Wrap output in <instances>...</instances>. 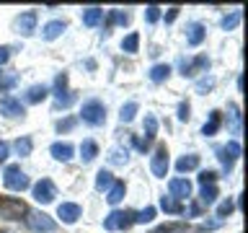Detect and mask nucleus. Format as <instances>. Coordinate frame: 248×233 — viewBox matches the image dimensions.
<instances>
[{
	"instance_id": "4468645a",
	"label": "nucleus",
	"mask_w": 248,
	"mask_h": 233,
	"mask_svg": "<svg viewBox=\"0 0 248 233\" xmlns=\"http://www.w3.org/2000/svg\"><path fill=\"white\" fill-rule=\"evenodd\" d=\"M49 153H52L57 161H70V158H73V153H75V148L70 145V143H54V145L49 148Z\"/></svg>"
},
{
	"instance_id": "f257e3e1",
	"label": "nucleus",
	"mask_w": 248,
	"mask_h": 233,
	"mask_svg": "<svg viewBox=\"0 0 248 233\" xmlns=\"http://www.w3.org/2000/svg\"><path fill=\"white\" fill-rule=\"evenodd\" d=\"M80 119L85 124H91V127H98V124L106 122V106L101 104V101H96V99L85 101L83 109H80Z\"/></svg>"
},
{
	"instance_id": "dca6fc26",
	"label": "nucleus",
	"mask_w": 248,
	"mask_h": 233,
	"mask_svg": "<svg viewBox=\"0 0 248 233\" xmlns=\"http://www.w3.org/2000/svg\"><path fill=\"white\" fill-rule=\"evenodd\" d=\"M124 192H127V186H124V182H114L111 186H108L106 202H108V205H119V202L124 200Z\"/></svg>"
},
{
	"instance_id": "c9c22d12",
	"label": "nucleus",
	"mask_w": 248,
	"mask_h": 233,
	"mask_svg": "<svg viewBox=\"0 0 248 233\" xmlns=\"http://www.w3.org/2000/svg\"><path fill=\"white\" fill-rule=\"evenodd\" d=\"M212 85H215V78H209V75H207V78H202V81L197 83V91H199V93H204V91L212 88Z\"/></svg>"
},
{
	"instance_id": "09e8293b",
	"label": "nucleus",
	"mask_w": 248,
	"mask_h": 233,
	"mask_svg": "<svg viewBox=\"0 0 248 233\" xmlns=\"http://www.w3.org/2000/svg\"><path fill=\"white\" fill-rule=\"evenodd\" d=\"M3 233H5V231H3Z\"/></svg>"
},
{
	"instance_id": "7c9ffc66",
	"label": "nucleus",
	"mask_w": 248,
	"mask_h": 233,
	"mask_svg": "<svg viewBox=\"0 0 248 233\" xmlns=\"http://www.w3.org/2000/svg\"><path fill=\"white\" fill-rule=\"evenodd\" d=\"M13 148H16V153H18V155H31V148H34V143H31V137H18Z\"/></svg>"
},
{
	"instance_id": "1a4fd4ad",
	"label": "nucleus",
	"mask_w": 248,
	"mask_h": 233,
	"mask_svg": "<svg viewBox=\"0 0 248 233\" xmlns=\"http://www.w3.org/2000/svg\"><path fill=\"white\" fill-rule=\"evenodd\" d=\"M0 114L16 119V116H23L26 112H23V104H21V101H16L13 96H0Z\"/></svg>"
},
{
	"instance_id": "b1692460",
	"label": "nucleus",
	"mask_w": 248,
	"mask_h": 233,
	"mask_svg": "<svg viewBox=\"0 0 248 233\" xmlns=\"http://www.w3.org/2000/svg\"><path fill=\"white\" fill-rule=\"evenodd\" d=\"M111 184H114L111 171H104V168H101L98 174H96V189H98V192H104V189H108Z\"/></svg>"
},
{
	"instance_id": "f03ea898",
	"label": "nucleus",
	"mask_w": 248,
	"mask_h": 233,
	"mask_svg": "<svg viewBox=\"0 0 248 233\" xmlns=\"http://www.w3.org/2000/svg\"><path fill=\"white\" fill-rule=\"evenodd\" d=\"M3 184L8 189L23 192V189H29V176L21 171V166H8L5 174H3Z\"/></svg>"
},
{
	"instance_id": "aec40b11",
	"label": "nucleus",
	"mask_w": 248,
	"mask_h": 233,
	"mask_svg": "<svg viewBox=\"0 0 248 233\" xmlns=\"http://www.w3.org/2000/svg\"><path fill=\"white\" fill-rule=\"evenodd\" d=\"M199 166V155H184V158H178L176 161V168L178 171H181V174H186V171H194V168H197Z\"/></svg>"
},
{
	"instance_id": "a878e982",
	"label": "nucleus",
	"mask_w": 248,
	"mask_h": 233,
	"mask_svg": "<svg viewBox=\"0 0 248 233\" xmlns=\"http://www.w3.org/2000/svg\"><path fill=\"white\" fill-rule=\"evenodd\" d=\"M137 101H127V104H124L122 106V112H119V119L122 122H132V119H135V114H137Z\"/></svg>"
},
{
	"instance_id": "423d86ee",
	"label": "nucleus",
	"mask_w": 248,
	"mask_h": 233,
	"mask_svg": "<svg viewBox=\"0 0 248 233\" xmlns=\"http://www.w3.org/2000/svg\"><path fill=\"white\" fill-rule=\"evenodd\" d=\"M150 171H153V176L166 179V174H168V150H166V145H160L158 150L153 153V158H150Z\"/></svg>"
},
{
	"instance_id": "c03bdc74",
	"label": "nucleus",
	"mask_w": 248,
	"mask_h": 233,
	"mask_svg": "<svg viewBox=\"0 0 248 233\" xmlns=\"http://www.w3.org/2000/svg\"><path fill=\"white\" fill-rule=\"evenodd\" d=\"M178 16V8H168V13H166V21H173Z\"/></svg>"
},
{
	"instance_id": "2eb2a0df",
	"label": "nucleus",
	"mask_w": 248,
	"mask_h": 233,
	"mask_svg": "<svg viewBox=\"0 0 248 233\" xmlns=\"http://www.w3.org/2000/svg\"><path fill=\"white\" fill-rule=\"evenodd\" d=\"M160 210H163V213H168V215H181L184 213V205L178 200H173L170 194H168V197L163 194V197H160Z\"/></svg>"
},
{
	"instance_id": "20e7f679",
	"label": "nucleus",
	"mask_w": 248,
	"mask_h": 233,
	"mask_svg": "<svg viewBox=\"0 0 248 233\" xmlns=\"http://www.w3.org/2000/svg\"><path fill=\"white\" fill-rule=\"evenodd\" d=\"M26 213L29 210L21 200H13V197L0 200V217H5V220H18V217L26 215Z\"/></svg>"
},
{
	"instance_id": "f3484780",
	"label": "nucleus",
	"mask_w": 248,
	"mask_h": 233,
	"mask_svg": "<svg viewBox=\"0 0 248 233\" xmlns=\"http://www.w3.org/2000/svg\"><path fill=\"white\" fill-rule=\"evenodd\" d=\"M220 122H222L220 112H209V119L204 122V127H202V135H204V137H212L215 132L220 130Z\"/></svg>"
},
{
	"instance_id": "4be33fe9",
	"label": "nucleus",
	"mask_w": 248,
	"mask_h": 233,
	"mask_svg": "<svg viewBox=\"0 0 248 233\" xmlns=\"http://www.w3.org/2000/svg\"><path fill=\"white\" fill-rule=\"evenodd\" d=\"M215 200H217V186L215 184H204L199 189V202L202 205H212Z\"/></svg>"
},
{
	"instance_id": "f704fd0d",
	"label": "nucleus",
	"mask_w": 248,
	"mask_h": 233,
	"mask_svg": "<svg viewBox=\"0 0 248 233\" xmlns=\"http://www.w3.org/2000/svg\"><path fill=\"white\" fill-rule=\"evenodd\" d=\"M215 179H217L215 171H199V184L202 186H204V184H215Z\"/></svg>"
},
{
	"instance_id": "6e6552de",
	"label": "nucleus",
	"mask_w": 248,
	"mask_h": 233,
	"mask_svg": "<svg viewBox=\"0 0 248 233\" xmlns=\"http://www.w3.org/2000/svg\"><path fill=\"white\" fill-rule=\"evenodd\" d=\"M168 192L173 200H189L191 197V182L189 179H170L168 182Z\"/></svg>"
},
{
	"instance_id": "bb28decb",
	"label": "nucleus",
	"mask_w": 248,
	"mask_h": 233,
	"mask_svg": "<svg viewBox=\"0 0 248 233\" xmlns=\"http://www.w3.org/2000/svg\"><path fill=\"white\" fill-rule=\"evenodd\" d=\"M62 93L67 96V73H57V78H54V96H57V101L62 99Z\"/></svg>"
},
{
	"instance_id": "a19ab883",
	"label": "nucleus",
	"mask_w": 248,
	"mask_h": 233,
	"mask_svg": "<svg viewBox=\"0 0 248 233\" xmlns=\"http://www.w3.org/2000/svg\"><path fill=\"white\" fill-rule=\"evenodd\" d=\"M178 119H181V122L189 119V104H181V106H178Z\"/></svg>"
},
{
	"instance_id": "37998d69",
	"label": "nucleus",
	"mask_w": 248,
	"mask_h": 233,
	"mask_svg": "<svg viewBox=\"0 0 248 233\" xmlns=\"http://www.w3.org/2000/svg\"><path fill=\"white\" fill-rule=\"evenodd\" d=\"M8 158V145L5 143H0V163H3Z\"/></svg>"
},
{
	"instance_id": "39448f33",
	"label": "nucleus",
	"mask_w": 248,
	"mask_h": 233,
	"mask_svg": "<svg viewBox=\"0 0 248 233\" xmlns=\"http://www.w3.org/2000/svg\"><path fill=\"white\" fill-rule=\"evenodd\" d=\"M135 223V213H122V210H114L111 215L104 220V228L106 231H124V228H129V225Z\"/></svg>"
},
{
	"instance_id": "9d476101",
	"label": "nucleus",
	"mask_w": 248,
	"mask_h": 233,
	"mask_svg": "<svg viewBox=\"0 0 248 233\" xmlns=\"http://www.w3.org/2000/svg\"><path fill=\"white\" fill-rule=\"evenodd\" d=\"M57 215L62 217V223L73 225V223H78V217H80V205H75V202H62L57 207Z\"/></svg>"
},
{
	"instance_id": "393cba45",
	"label": "nucleus",
	"mask_w": 248,
	"mask_h": 233,
	"mask_svg": "<svg viewBox=\"0 0 248 233\" xmlns=\"http://www.w3.org/2000/svg\"><path fill=\"white\" fill-rule=\"evenodd\" d=\"M168 75H170V65H155V67L150 70V81H153V83H163Z\"/></svg>"
},
{
	"instance_id": "e433bc0d",
	"label": "nucleus",
	"mask_w": 248,
	"mask_h": 233,
	"mask_svg": "<svg viewBox=\"0 0 248 233\" xmlns=\"http://www.w3.org/2000/svg\"><path fill=\"white\" fill-rule=\"evenodd\" d=\"M232 213V200H225L220 207H217V217H225V215H230Z\"/></svg>"
},
{
	"instance_id": "412c9836",
	"label": "nucleus",
	"mask_w": 248,
	"mask_h": 233,
	"mask_svg": "<svg viewBox=\"0 0 248 233\" xmlns=\"http://www.w3.org/2000/svg\"><path fill=\"white\" fill-rule=\"evenodd\" d=\"M96 155H98V145L93 143V140H83V145H80V158H83L85 163H91Z\"/></svg>"
},
{
	"instance_id": "79ce46f5",
	"label": "nucleus",
	"mask_w": 248,
	"mask_h": 233,
	"mask_svg": "<svg viewBox=\"0 0 248 233\" xmlns=\"http://www.w3.org/2000/svg\"><path fill=\"white\" fill-rule=\"evenodd\" d=\"M8 57H11V50H8V47H0V65H5Z\"/></svg>"
},
{
	"instance_id": "a211bd4d",
	"label": "nucleus",
	"mask_w": 248,
	"mask_h": 233,
	"mask_svg": "<svg viewBox=\"0 0 248 233\" xmlns=\"http://www.w3.org/2000/svg\"><path fill=\"white\" fill-rule=\"evenodd\" d=\"M46 96H49V88H46V85H31V88L26 91L29 104H39V101H44Z\"/></svg>"
},
{
	"instance_id": "72a5a7b5",
	"label": "nucleus",
	"mask_w": 248,
	"mask_h": 233,
	"mask_svg": "<svg viewBox=\"0 0 248 233\" xmlns=\"http://www.w3.org/2000/svg\"><path fill=\"white\" fill-rule=\"evenodd\" d=\"M186 225L184 223H168V225H160V228H155L153 233H176V231H184Z\"/></svg>"
},
{
	"instance_id": "ddd939ff",
	"label": "nucleus",
	"mask_w": 248,
	"mask_h": 233,
	"mask_svg": "<svg viewBox=\"0 0 248 233\" xmlns=\"http://www.w3.org/2000/svg\"><path fill=\"white\" fill-rule=\"evenodd\" d=\"M186 42L191 47H199L204 42V26H202V23H189V29H186Z\"/></svg>"
},
{
	"instance_id": "58836bf2",
	"label": "nucleus",
	"mask_w": 248,
	"mask_h": 233,
	"mask_svg": "<svg viewBox=\"0 0 248 233\" xmlns=\"http://www.w3.org/2000/svg\"><path fill=\"white\" fill-rule=\"evenodd\" d=\"M111 21H114V23H122V26H124V23H129V13L114 11V13H111Z\"/></svg>"
},
{
	"instance_id": "49530a36",
	"label": "nucleus",
	"mask_w": 248,
	"mask_h": 233,
	"mask_svg": "<svg viewBox=\"0 0 248 233\" xmlns=\"http://www.w3.org/2000/svg\"><path fill=\"white\" fill-rule=\"evenodd\" d=\"M189 215H199V205H191L189 207Z\"/></svg>"
},
{
	"instance_id": "473e14b6",
	"label": "nucleus",
	"mask_w": 248,
	"mask_h": 233,
	"mask_svg": "<svg viewBox=\"0 0 248 233\" xmlns=\"http://www.w3.org/2000/svg\"><path fill=\"white\" fill-rule=\"evenodd\" d=\"M158 18H160V8H158V5H147V8H145V21H147V23H155Z\"/></svg>"
},
{
	"instance_id": "f8f14e48",
	"label": "nucleus",
	"mask_w": 248,
	"mask_h": 233,
	"mask_svg": "<svg viewBox=\"0 0 248 233\" xmlns=\"http://www.w3.org/2000/svg\"><path fill=\"white\" fill-rule=\"evenodd\" d=\"M65 21H49V23H44V29H42V39L44 42H54L57 36H62V31H65Z\"/></svg>"
},
{
	"instance_id": "cd10ccee",
	"label": "nucleus",
	"mask_w": 248,
	"mask_h": 233,
	"mask_svg": "<svg viewBox=\"0 0 248 233\" xmlns=\"http://www.w3.org/2000/svg\"><path fill=\"white\" fill-rule=\"evenodd\" d=\"M137 47H140V34H137V31H132V34L122 42V50H124V52H129V54H135V52H137Z\"/></svg>"
},
{
	"instance_id": "6ab92c4d",
	"label": "nucleus",
	"mask_w": 248,
	"mask_h": 233,
	"mask_svg": "<svg viewBox=\"0 0 248 233\" xmlns=\"http://www.w3.org/2000/svg\"><path fill=\"white\" fill-rule=\"evenodd\" d=\"M101 18H104V8H98V5L85 8V11H83V23H85V26H96Z\"/></svg>"
},
{
	"instance_id": "de8ad7c7",
	"label": "nucleus",
	"mask_w": 248,
	"mask_h": 233,
	"mask_svg": "<svg viewBox=\"0 0 248 233\" xmlns=\"http://www.w3.org/2000/svg\"><path fill=\"white\" fill-rule=\"evenodd\" d=\"M0 75H3V73H0Z\"/></svg>"
},
{
	"instance_id": "0eeeda50",
	"label": "nucleus",
	"mask_w": 248,
	"mask_h": 233,
	"mask_svg": "<svg viewBox=\"0 0 248 233\" xmlns=\"http://www.w3.org/2000/svg\"><path fill=\"white\" fill-rule=\"evenodd\" d=\"M31 192H34V200L42 202V205H46V202H52L54 197H57V189H54V184L49 182V179H39Z\"/></svg>"
},
{
	"instance_id": "5701e85b",
	"label": "nucleus",
	"mask_w": 248,
	"mask_h": 233,
	"mask_svg": "<svg viewBox=\"0 0 248 233\" xmlns=\"http://www.w3.org/2000/svg\"><path fill=\"white\" fill-rule=\"evenodd\" d=\"M142 130H145V143H150V140H153L155 135H158V119H155L153 114H147V116H145Z\"/></svg>"
},
{
	"instance_id": "ea45409f",
	"label": "nucleus",
	"mask_w": 248,
	"mask_h": 233,
	"mask_svg": "<svg viewBox=\"0 0 248 233\" xmlns=\"http://www.w3.org/2000/svg\"><path fill=\"white\" fill-rule=\"evenodd\" d=\"M75 127V119L70 116V119H65V122H57V132H67V130H73Z\"/></svg>"
},
{
	"instance_id": "a18cd8bd",
	"label": "nucleus",
	"mask_w": 248,
	"mask_h": 233,
	"mask_svg": "<svg viewBox=\"0 0 248 233\" xmlns=\"http://www.w3.org/2000/svg\"><path fill=\"white\" fill-rule=\"evenodd\" d=\"M135 148H137V150H147V143H145V140H137V137H135Z\"/></svg>"
},
{
	"instance_id": "4c0bfd02",
	"label": "nucleus",
	"mask_w": 248,
	"mask_h": 233,
	"mask_svg": "<svg viewBox=\"0 0 248 233\" xmlns=\"http://www.w3.org/2000/svg\"><path fill=\"white\" fill-rule=\"evenodd\" d=\"M16 85V75H0V91H8V88H13Z\"/></svg>"
},
{
	"instance_id": "7ed1b4c3",
	"label": "nucleus",
	"mask_w": 248,
	"mask_h": 233,
	"mask_svg": "<svg viewBox=\"0 0 248 233\" xmlns=\"http://www.w3.org/2000/svg\"><path fill=\"white\" fill-rule=\"evenodd\" d=\"M26 225L31 231H36V233H52L54 228H57V223L52 220L46 213H26Z\"/></svg>"
},
{
	"instance_id": "c756f323",
	"label": "nucleus",
	"mask_w": 248,
	"mask_h": 233,
	"mask_svg": "<svg viewBox=\"0 0 248 233\" xmlns=\"http://www.w3.org/2000/svg\"><path fill=\"white\" fill-rule=\"evenodd\" d=\"M238 23H240V11H232L230 16H225V18L220 21V26H222L225 31H232V29L238 26Z\"/></svg>"
},
{
	"instance_id": "c85d7f7f",
	"label": "nucleus",
	"mask_w": 248,
	"mask_h": 233,
	"mask_svg": "<svg viewBox=\"0 0 248 233\" xmlns=\"http://www.w3.org/2000/svg\"><path fill=\"white\" fill-rule=\"evenodd\" d=\"M108 161L116 163V166H124V163L129 161V153L122 150V148H111V153H108Z\"/></svg>"
},
{
	"instance_id": "9b49d317",
	"label": "nucleus",
	"mask_w": 248,
	"mask_h": 233,
	"mask_svg": "<svg viewBox=\"0 0 248 233\" xmlns=\"http://www.w3.org/2000/svg\"><path fill=\"white\" fill-rule=\"evenodd\" d=\"M16 26H18V31L23 36H31L36 29V11H26L18 16V21H16Z\"/></svg>"
},
{
	"instance_id": "2f4dec72",
	"label": "nucleus",
	"mask_w": 248,
	"mask_h": 233,
	"mask_svg": "<svg viewBox=\"0 0 248 233\" xmlns=\"http://www.w3.org/2000/svg\"><path fill=\"white\" fill-rule=\"evenodd\" d=\"M153 217H155V207H145L142 213L135 215V223H150Z\"/></svg>"
}]
</instances>
